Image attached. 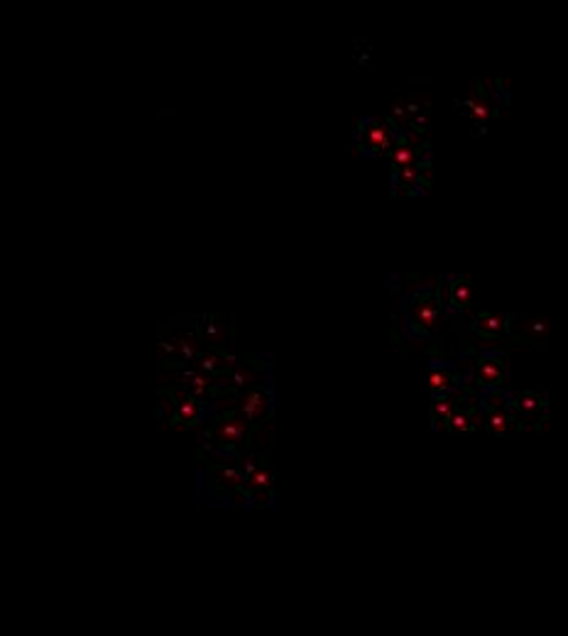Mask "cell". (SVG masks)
<instances>
[{
  "mask_svg": "<svg viewBox=\"0 0 568 636\" xmlns=\"http://www.w3.org/2000/svg\"><path fill=\"white\" fill-rule=\"evenodd\" d=\"M213 433L223 443H238L245 436V421H240L235 413H223L213 421Z\"/></svg>",
  "mask_w": 568,
  "mask_h": 636,
  "instance_id": "6da1fadb",
  "label": "cell"
},
{
  "mask_svg": "<svg viewBox=\"0 0 568 636\" xmlns=\"http://www.w3.org/2000/svg\"><path fill=\"white\" fill-rule=\"evenodd\" d=\"M265 392H260V389H252V392L245 396V401H243V416H245L247 421H257V418H262L265 416Z\"/></svg>",
  "mask_w": 568,
  "mask_h": 636,
  "instance_id": "7a4b0ae2",
  "label": "cell"
},
{
  "mask_svg": "<svg viewBox=\"0 0 568 636\" xmlns=\"http://www.w3.org/2000/svg\"><path fill=\"white\" fill-rule=\"evenodd\" d=\"M451 303L455 308H463V311L470 306V284H468V279L458 277L451 284Z\"/></svg>",
  "mask_w": 568,
  "mask_h": 636,
  "instance_id": "3957f363",
  "label": "cell"
},
{
  "mask_svg": "<svg viewBox=\"0 0 568 636\" xmlns=\"http://www.w3.org/2000/svg\"><path fill=\"white\" fill-rule=\"evenodd\" d=\"M480 328H478V333L483 338H488V340H493V338L500 336V331H502V318L497 316V313H480Z\"/></svg>",
  "mask_w": 568,
  "mask_h": 636,
  "instance_id": "277c9868",
  "label": "cell"
},
{
  "mask_svg": "<svg viewBox=\"0 0 568 636\" xmlns=\"http://www.w3.org/2000/svg\"><path fill=\"white\" fill-rule=\"evenodd\" d=\"M541 406H544V401L539 399V394L524 392V394H519V396L514 399V409H517V411H522V413H534V411H539Z\"/></svg>",
  "mask_w": 568,
  "mask_h": 636,
  "instance_id": "5b68a950",
  "label": "cell"
},
{
  "mask_svg": "<svg viewBox=\"0 0 568 636\" xmlns=\"http://www.w3.org/2000/svg\"><path fill=\"white\" fill-rule=\"evenodd\" d=\"M367 140H370V147H375V150H387V147H392V145H390V137H387V130H385L382 125H377V123L367 130Z\"/></svg>",
  "mask_w": 568,
  "mask_h": 636,
  "instance_id": "8992f818",
  "label": "cell"
},
{
  "mask_svg": "<svg viewBox=\"0 0 568 636\" xmlns=\"http://www.w3.org/2000/svg\"><path fill=\"white\" fill-rule=\"evenodd\" d=\"M417 318L424 323V326H434L436 323V308L431 301H421L417 306Z\"/></svg>",
  "mask_w": 568,
  "mask_h": 636,
  "instance_id": "52a82bcc",
  "label": "cell"
},
{
  "mask_svg": "<svg viewBox=\"0 0 568 636\" xmlns=\"http://www.w3.org/2000/svg\"><path fill=\"white\" fill-rule=\"evenodd\" d=\"M480 377L485 382H497V379H502V372H500V367L495 365L493 360H483L480 362Z\"/></svg>",
  "mask_w": 568,
  "mask_h": 636,
  "instance_id": "ba28073f",
  "label": "cell"
},
{
  "mask_svg": "<svg viewBox=\"0 0 568 636\" xmlns=\"http://www.w3.org/2000/svg\"><path fill=\"white\" fill-rule=\"evenodd\" d=\"M250 482H252V487H257L260 492H265V489H269V485H272V475L262 468L260 472H252V475H250Z\"/></svg>",
  "mask_w": 568,
  "mask_h": 636,
  "instance_id": "9c48e42d",
  "label": "cell"
},
{
  "mask_svg": "<svg viewBox=\"0 0 568 636\" xmlns=\"http://www.w3.org/2000/svg\"><path fill=\"white\" fill-rule=\"evenodd\" d=\"M201 367H204L206 372H211V374H221V372H223V365H221V360H218L216 355H211V353H209V355L201 357Z\"/></svg>",
  "mask_w": 568,
  "mask_h": 636,
  "instance_id": "30bf717a",
  "label": "cell"
},
{
  "mask_svg": "<svg viewBox=\"0 0 568 636\" xmlns=\"http://www.w3.org/2000/svg\"><path fill=\"white\" fill-rule=\"evenodd\" d=\"M412 159H414V152L409 150L407 145H404V147H399V150L395 152V162H397V164H402V169H404V167H412Z\"/></svg>",
  "mask_w": 568,
  "mask_h": 636,
  "instance_id": "8fae6325",
  "label": "cell"
},
{
  "mask_svg": "<svg viewBox=\"0 0 568 636\" xmlns=\"http://www.w3.org/2000/svg\"><path fill=\"white\" fill-rule=\"evenodd\" d=\"M463 105H465V108H470V113H473L475 118H480V120L490 115V108H488L485 103H475V100H465Z\"/></svg>",
  "mask_w": 568,
  "mask_h": 636,
  "instance_id": "7c38bea8",
  "label": "cell"
},
{
  "mask_svg": "<svg viewBox=\"0 0 568 636\" xmlns=\"http://www.w3.org/2000/svg\"><path fill=\"white\" fill-rule=\"evenodd\" d=\"M490 429H493V433H505V429H507V418L502 416V413H493L490 416Z\"/></svg>",
  "mask_w": 568,
  "mask_h": 636,
  "instance_id": "4fadbf2b",
  "label": "cell"
},
{
  "mask_svg": "<svg viewBox=\"0 0 568 636\" xmlns=\"http://www.w3.org/2000/svg\"><path fill=\"white\" fill-rule=\"evenodd\" d=\"M233 382H235L238 387H247V384H252V374H247V372H235V374H233Z\"/></svg>",
  "mask_w": 568,
  "mask_h": 636,
  "instance_id": "5bb4252c",
  "label": "cell"
},
{
  "mask_svg": "<svg viewBox=\"0 0 568 636\" xmlns=\"http://www.w3.org/2000/svg\"><path fill=\"white\" fill-rule=\"evenodd\" d=\"M451 429H453V431H465V429H468V416H463V413L453 416V421H451Z\"/></svg>",
  "mask_w": 568,
  "mask_h": 636,
  "instance_id": "9a60e30c",
  "label": "cell"
},
{
  "mask_svg": "<svg viewBox=\"0 0 568 636\" xmlns=\"http://www.w3.org/2000/svg\"><path fill=\"white\" fill-rule=\"evenodd\" d=\"M412 128H414L417 132H424V130H426V118H424V115H417V118H414V123H412Z\"/></svg>",
  "mask_w": 568,
  "mask_h": 636,
  "instance_id": "2e32d148",
  "label": "cell"
},
{
  "mask_svg": "<svg viewBox=\"0 0 568 636\" xmlns=\"http://www.w3.org/2000/svg\"><path fill=\"white\" fill-rule=\"evenodd\" d=\"M431 387H446V377L443 374H431Z\"/></svg>",
  "mask_w": 568,
  "mask_h": 636,
  "instance_id": "e0dca14e",
  "label": "cell"
},
{
  "mask_svg": "<svg viewBox=\"0 0 568 636\" xmlns=\"http://www.w3.org/2000/svg\"><path fill=\"white\" fill-rule=\"evenodd\" d=\"M402 176H404L407 181H412V179L417 176V171H414V167H404V169H402Z\"/></svg>",
  "mask_w": 568,
  "mask_h": 636,
  "instance_id": "ac0fdd59",
  "label": "cell"
},
{
  "mask_svg": "<svg viewBox=\"0 0 568 636\" xmlns=\"http://www.w3.org/2000/svg\"><path fill=\"white\" fill-rule=\"evenodd\" d=\"M434 413H443V416H446V413H448V401H441V404H436V406H434Z\"/></svg>",
  "mask_w": 568,
  "mask_h": 636,
  "instance_id": "d6986e66",
  "label": "cell"
}]
</instances>
